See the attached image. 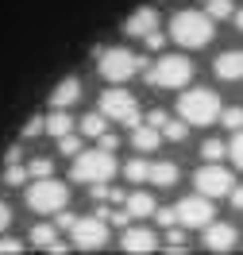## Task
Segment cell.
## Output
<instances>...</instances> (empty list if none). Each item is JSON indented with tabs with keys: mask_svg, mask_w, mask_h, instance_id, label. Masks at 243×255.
I'll use <instances>...</instances> for the list:
<instances>
[{
	"mask_svg": "<svg viewBox=\"0 0 243 255\" xmlns=\"http://www.w3.org/2000/svg\"><path fill=\"white\" fill-rule=\"evenodd\" d=\"M193 186H197V193H205V197H228L232 186H236V178H232V170H224L220 162H205L193 174Z\"/></svg>",
	"mask_w": 243,
	"mask_h": 255,
	"instance_id": "9c48e42d",
	"label": "cell"
},
{
	"mask_svg": "<svg viewBox=\"0 0 243 255\" xmlns=\"http://www.w3.org/2000/svg\"><path fill=\"white\" fill-rule=\"evenodd\" d=\"M66 201H70V190H66V182H58V178H39L31 190H27V205H31V213H58V209H66Z\"/></svg>",
	"mask_w": 243,
	"mask_h": 255,
	"instance_id": "8992f818",
	"label": "cell"
},
{
	"mask_svg": "<svg viewBox=\"0 0 243 255\" xmlns=\"http://www.w3.org/2000/svg\"><path fill=\"white\" fill-rule=\"evenodd\" d=\"M159 143H162V131L155 124H143V120H139V124L131 128V147H135V151H155Z\"/></svg>",
	"mask_w": 243,
	"mask_h": 255,
	"instance_id": "e0dca14e",
	"label": "cell"
},
{
	"mask_svg": "<svg viewBox=\"0 0 243 255\" xmlns=\"http://www.w3.org/2000/svg\"><path fill=\"white\" fill-rule=\"evenodd\" d=\"M124 178H128V182H151V162L147 159H131L128 166H124Z\"/></svg>",
	"mask_w": 243,
	"mask_h": 255,
	"instance_id": "603a6c76",
	"label": "cell"
},
{
	"mask_svg": "<svg viewBox=\"0 0 243 255\" xmlns=\"http://www.w3.org/2000/svg\"><path fill=\"white\" fill-rule=\"evenodd\" d=\"M0 252H4V255H19V252H23V244H19L16 236H0Z\"/></svg>",
	"mask_w": 243,
	"mask_h": 255,
	"instance_id": "836d02e7",
	"label": "cell"
},
{
	"mask_svg": "<svg viewBox=\"0 0 243 255\" xmlns=\"http://www.w3.org/2000/svg\"><path fill=\"white\" fill-rule=\"evenodd\" d=\"M151 182H155L159 190L178 186V166H174V162H151Z\"/></svg>",
	"mask_w": 243,
	"mask_h": 255,
	"instance_id": "d6986e66",
	"label": "cell"
},
{
	"mask_svg": "<svg viewBox=\"0 0 243 255\" xmlns=\"http://www.w3.org/2000/svg\"><path fill=\"white\" fill-rule=\"evenodd\" d=\"M50 170H54V162H50V159H31V162H27V174H31V178H47Z\"/></svg>",
	"mask_w": 243,
	"mask_h": 255,
	"instance_id": "4dcf8cb0",
	"label": "cell"
},
{
	"mask_svg": "<svg viewBox=\"0 0 243 255\" xmlns=\"http://www.w3.org/2000/svg\"><path fill=\"white\" fill-rule=\"evenodd\" d=\"M228 197H232V205H236V209H243V186H232Z\"/></svg>",
	"mask_w": 243,
	"mask_h": 255,
	"instance_id": "74e56055",
	"label": "cell"
},
{
	"mask_svg": "<svg viewBox=\"0 0 243 255\" xmlns=\"http://www.w3.org/2000/svg\"><path fill=\"white\" fill-rule=\"evenodd\" d=\"M54 221H58V228H74L78 217H74V213H66V209H58V213H54Z\"/></svg>",
	"mask_w": 243,
	"mask_h": 255,
	"instance_id": "d590c367",
	"label": "cell"
},
{
	"mask_svg": "<svg viewBox=\"0 0 243 255\" xmlns=\"http://www.w3.org/2000/svg\"><path fill=\"white\" fill-rule=\"evenodd\" d=\"M58 151H62V155H78V151H81V139L74 135V131H66V135H58Z\"/></svg>",
	"mask_w": 243,
	"mask_h": 255,
	"instance_id": "f546056e",
	"label": "cell"
},
{
	"mask_svg": "<svg viewBox=\"0 0 243 255\" xmlns=\"http://www.w3.org/2000/svg\"><path fill=\"white\" fill-rule=\"evenodd\" d=\"M212 35H216V19L209 12H193V8H185V12H174L170 19V39L185 50H201L212 43Z\"/></svg>",
	"mask_w": 243,
	"mask_h": 255,
	"instance_id": "6da1fadb",
	"label": "cell"
},
{
	"mask_svg": "<svg viewBox=\"0 0 243 255\" xmlns=\"http://www.w3.org/2000/svg\"><path fill=\"white\" fill-rule=\"evenodd\" d=\"M70 240L78 252H100L108 244V221L104 217H78L70 228Z\"/></svg>",
	"mask_w": 243,
	"mask_h": 255,
	"instance_id": "52a82bcc",
	"label": "cell"
},
{
	"mask_svg": "<svg viewBox=\"0 0 243 255\" xmlns=\"http://www.w3.org/2000/svg\"><path fill=\"white\" fill-rule=\"evenodd\" d=\"M120 248L131 255H147L159 248V236L151 232V228H124V236H120Z\"/></svg>",
	"mask_w": 243,
	"mask_h": 255,
	"instance_id": "7c38bea8",
	"label": "cell"
},
{
	"mask_svg": "<svg viewBox=\"0 0 243 255\" xmlns=\"http://www.w3.org/2000/svg\"><path fill=\"white\" fill-rule=\"evenodd\" d=\"M178 116L193 128H209L220 120V101L212 89H189L178 97Z\"/></svg>",
	"mask_w": 243,
	"mask_h": 255,
	"instance_id": "3957f363",
	"label": "cell"
},
{
	"mask_svg": "<svg viewBox=\"0 0 243 255\" xmlns=\"http://www.w3.org/2000/svg\"><path fill=\"white\" fill-rule=\"evenodd\" d=\"M220 124L228 128V131H240L243 128V109L236 105V109H220Z\"/></svg>",
	"mask_w": 243,
	"mask_h": 255,
	"instance_id": "4316f807",
	"label": "cell"
},
{
	"mask_svg": "<svg viewBox=\"0 0 243 255\" xmlns=\"http://www.w3.org/2000/svg\"><path fill=\"white\" fill-rule=\"evenodd\" d=\"M159 27V12L155 8H135L128 19H124V35H131V39H143V35H151Z\"/></svg>",
	"mask_w": 243,
	"mask_h": 255,
	"instance_id": "5bb4252c",
	"label": "cell"
},
{
	"mask_svg": "<svg viewBox=\"0 0 243 255\" xmlns=\"http://www.w3.org/2000/svg\"><path fill=\"white\" fill-rule=\"evenodd\" d=\"M178 224L181 228H205V224L212 221V197H205V193H197V197H181L178 205Z\"/></svg>",
	"mask_w": 243,
	"mask_h": 255,
	"instance_id": "30bf717a",
	"label": "cell"
},
{
	"mask_svg": "<svg viewBox=\"0 0 243 255\" xmlns=\"http://www.w3.org/2000/svg\"><path fill=\"white\" fill-rule=\"evenodd\" d=\"M124 209H128L131 217H155V197L151 193H131V197H124Z\"/></svg>",
	"mask_w": 243,
	"mask_h": 255,
	"instance_id": "ffe728a7",
	"label": "cell"
},
{
	"mask_svg": "<svg viewBox=\"0 0 243 255\" xmlns=\"http://www.w3.org/2000/svg\"><path fill=\"white\" fill-rule=\"evenodd\" d=\"M8 224H12V209H8V205H4V201H0V232H4Z\"/></svg>",
	"mask_w": 243,
	"mask_h": 255,
	"instance_id": "8d00e7d4",
	"label": "cell"
},
{
	"mask_svg": "<svg viewBox=\"0 0 243 255\" xmlns=\"http://www.w3.org/2000/svg\"><path fill=\"white\" fill-rule=\"evenodd\" d=\"M205 4H209L205 12H209L212 19H232L236 16V4H232V0H205Z\"/></svg>",
	"mask_w": 243,
	"mask_h": 255,
	"instance_id": "cb8c5ba5",
	"label": "cell"
},
{
	"mask_svg": "<svg viewBox=\"0 0 243 255\" xmlns=\"http://www.w3.org/2000/svg\"><path fill=\"white\" fill-rule=\"evenodd\" d=\"M100 78L104 81H112V85H124L128 78H135L139 70H143V58L135 54V50H124V47H104L100 50Z\"/></svg>",
	"mask_w": 243,
	"mask_h": 255,
	"instance_id": "277c9868",
	"label": "cell"
},
{
	"mask_svg": "<svg viewBox=\"0 0 243 255\" xmlns=\"http://www.w3.org/2000/svg\"><path fill=\"white\" fill-rule=\"evenodd\" d=\"M201 155H205V162H220L228 155V147L220 143V139H205V143H201Z\"/></svg>",
	"mask_w": 243,
	"mask_h": 255,
	"instance_id": "484cf974",
	"label": "cell"
},
{
	"mask_svg": "<svg viewBox=\"0 0 243 255\" xmlns=\"http://www.w3.org/2000/svg\"><path fill=\"white\" fill-rule=\"evenodd\" d=\"M155 221H159L162 228H174V224H178V209H155Z\"/></svg>",
	"mask_w": 243,
	"mask_h": 255,
	"instance_id": "d6a6232c",
	"label": "cell"
},
{
	"mask_svg": "<svg viewBox=\"0 0 243 255\" xmlns=\"http://www.w3.org/2000/svg\"><path fill=\"white\" fill-rule=\"evenodd\" d=\"M31 244H35V248H43V252H66V248H70V244L58 240V232H54L50 224H35V228H31Z\"/></svg>",
	"mask_w": 243,
	"mask_h": 255,
	"instance_id": "ac0fdd59",
	"label": "cell"
},
{
	"mask_svg": "<svg viewBox=\"0 0 243 255\" xmlns=\"http://www.w3.org/2000/svg\"><path fill=\"white\" fill-rule=\"evenodd\" d=\"M201 232H205V240H201V244H205L209 252H232V248H236V240H240L232 224H212V221H209Z\"/></svg>",
	"mask_w": 243,
	"mask_h": 255,
	"instance_id": "8fae6325",
	"label": "cell"
},
{
	"mask_svg": "<svg viewBox=\"0 0 243 255\" xmlns=\"http://www.w3.org/2000/svg\"><path fill=\"white\" fill-rule=\"evenodd\" d=\"M166 252H185V232H181V224H174V228H166V244H162Z\"/></svg>",
	"mask_w": 243,
	"mask_h": 255,
	"instance_id": "d4e9b609",
	"label": "cell"
},
{
	"mask_svg": "<svg viewBox=\"0 0 243 255\" xmlns=\"http://www.w3.org/2000/svg\"><path fill=\"white\" fill-rule=\"evenodd\" d=\"M228 155H232V162L243 170V128L236 131V139H232V147H228Z\"/></svg>",
	"mask_w": 243,
	"mask_h": 255,
	"instance_id": "1f68e13d",
	"label": "cell"
},
{
	"mask_svg": "<svg viewBox=\"0 0 243 255\" xmlns=\"http://www.w3.org/2000/svg\"><path fill=\"white\" fill-rule=\"evenodd\" d=\"M70 178H74V182H85V186H93V182H112L116 178L112 151H108V147L78 151V155H74V166H70Z\"/></svg>",
	"mask_w": 243,
	"mask_h": 255,
	"instance_id": "7a4b0ae2",
	"label": "cell"
},
{
	"mask_svg": "<svg viewBox=\"0 0 243 255\" xmlns=\"http://www.w3.org/2000/svg\"><path fill=\"white\" fill-rule=\"evenodd\" d=\"M232 19H236V27H240V31H243V8H240V12H236V16H232Z\"/></svg>",
	"mask_w": 243,
	"mask_h": 255,
	"instance_id": "f35d334b",
	"label": "cell"
},
{
	"mask_svg": "<svg viewBox=\"0 0 243 255\" xmlns=\"http://www.w3.org/2000/svg\"><path fill=\"white\" fill-rule=\"evenodd\" d=\"M143 43H147V50H162V47H166V35L151 31V35H143Z\"/></svg>",
	"mask_w": 243,
	"mask_h": 255,
	"instance_id": "e575fe53",
	"label": "cell"
},
{
	"mask_svg": "<svg viewBox=\"0 0 243 255\" xmlns=\"http://www.w3.org/2000/svg\"><path fill=\"white\" fill-rule=\"evenodd\" d=\"M78 97H81V81L78 78H66V81L54 85V93H50V109H70Z\"/></svg>",
	"mask_w": 243,
	"mask_h": 255,
	"instance_id": "2e32d148",
	"label": "cell"
},
{
	"mask_svg": "<svg viewBox=\"0 0 243 255\" xmlns=\"http://www.w3.org/2000/svg\"><path fill=\"white\" fill-rule=\"evenodd\" d=\"M66 131H74V116H70L66 109H54V112L47 116V135H54V139H58V135H66Z\"/></svg>",
	"mask_w": 243,
	"mask_h": 255,
	"instance_id": "44dd1931",
	"label": "cell"
},
{
	"mask_svg": "<svg viewBox=\"0 0 243 255\" xmlns=\"http://www.w3.org/2000/svg\"><path fill=\"white\" fill-rule=\"evenodd\" d=\"M27 166H19V162H8V170H4V182H8V186H23V182H27Z\"/></svg>",
	"mask_w": 243,
	"mask_h": 255,
	"instance_id": "83f0119b",
	"label": "cell"
},
{
	"mask_svg": "<svg viewBox=\"0 0 243 255\" xmlns=\"http://www.w3.org/2000/svg\"><path fill=\"white\" fill-rule=\"evenodd\" d=\"M212 70H216L220 81H240L243 78V50H224V54L212 62Z\"/></svg>",
	"mask_w": 243,
	"mask_h": 255,
	"instance_id": "9a60e30c",
	"label": "cell"
},
{
	"mask_svg": "<svg viewBox=\"0 0 243 255\" xmlns=\"http://www.w3.org/2000/svg\"><path fill=\"white\" fill-rule=\"evenodd\" d=\"M104 112H89V116H81V135H89V139H100L104 135Z\"/></svg>",
	"mask_w": 243,
	"mask_h": 255,
	"instance_id": "7402d4cb",
	"label": "cell"
},
{
	"mask_svg": "<svg viewBox=\"0 0 243 255\" xmlns=\"http://www.w3.org/2000/svg\"><path fill=\"white\" fill-rule=\"evenodd\" d=\"M189 78H193V62L185 54H166L147 70V81L159 85V89H181Z\"/></svg>",
	"mask_w": 243,
	"mask_h": 255,
	"instance_id": "5b68a950",
	"label": "cell"
},
{
	"mask_svg": "<svg viewBox=\"0 0 243 255\" xmlns=\"http://www.w3.org/2000/svg\"><path fill=\"white\" fill-rule=\"evenodd\" d=\"M47 131V116H31L27 124H23V139H35V135H43Z\"/></svg>",
	"mask_w": 243,
	"mask_h": 255,
	"instance_id": "f1b7e54d",
	"label": "cell"
},
{
	"mask_svg": "<svg viewBox=\"0 0 243 255\" xmlns=\"http://www.w3.org/2000/svg\"><path fill=\"white\" fill-rule=\"evenodd\" d=\"M147 124H155L162 131V139H170V143H181V139L189 135V124H185V120H170V112H162V109L151 112Z\"/></svg>",
	"mask_w": 243,
	"mask_h": 255,
	"instance_id": "4fadbf2b",
	"label": "cell"
},
{
	"mask_svg": "<svg viewBox=\"0 0 243 255\" xmlns=\"http://www.w3.org/2000/svg\"><path fill=\"white\" fill-rule=\"evenodd\" d=\"M100 112H104L108 120L128 124V128L139 124V101H135L128 89H104V93H100Z\"/></svg>",
	"mask_w": 243,
	"mask_h": 255,
	"instance_id": "ba28073f",
	"label": "cell"
}]
</instances>
